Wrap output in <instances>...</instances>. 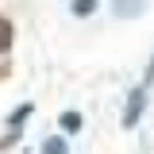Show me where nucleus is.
I'll use <instances>...</instances> for the list:
<instances>
[{"label": "nucleus", "instance_id": "f257e3e1", "mask_svg": "<svg viewBox=\"0 0 154 154\" xmlns=\"http://www.w3.org/2000/svg\"><path fill=\"white\" fill-rule=\"evenodd\" d=\"M143 112H146V85H139V89H131V93H127V108H123V127H135V123L143 119Z\"/></svg>", "mask_w": 154, "mask_h": 154}, {"label": "nucleus", "instance_id": "f03ea898", "mask_svg": "<svg viewBox=\"0 0 154 154\" xmlns=\"http://www.w3.org/2000/svg\"><path fill=\"white\" fill-rule=\"evenodd\" d=\"M146 4L150 0H112V16L116 19H139L146 12Z\"/></svg>", "mask_w": 154, "mask_h": 154}, {"label": "nucleus", "instance_id": "7ed1b4c3", "mask_svg": "<svg viewBox=\"0 0 154 154\" xmlns=\"http://www.w3.org/2000/svg\"><path fill=\"white\" fill-rule=\"evenodd\" d=\"M31 112H35V104H31V100H23V104H16V108H12V116H8V127H23Z\"/></svg>", "mask_w": 154, "mask_h": 154}, {"label": "nucleus", "instance_id": "20e7f679", "mask_svg": "<svg viewBox=\"0 0 154 154\" xmlns=\"http://www.w3.org/2000/svg\"><path fill=\"white\" fill-rule=\"evenodd\" d=\"M38 154H69V143H66L62 135H50V139H42Z\"/></svg>", "mask_w": 154, "mask_h": 154}, {"label": "nucleus", "instance_id": "39448f33", "mask_svg": "<svg viewBox=\"0 0 154 154\" xmlns=\"http://www.w3.org/2000/svg\"><path fill=\"white\" fill-rule=\"evenodd\" d=\"M69 12H73L77 19H89L96 12V0H69Z\"/></svg>", "mask_w": 154, "mask_h": 154}, {"label": "nucleus", "instance_id": "423d86ee", "mask_svg": "<svg viewBox=\"0 0 154 154\" xmlns=\"http://www.w3.org/2000/svg\"><path fill=\"white\" fill-rule=\"evenodd\" d=\"M62 131H66V135H77V131H81V112H73V108L62 112Z\"/></svg>", "mask_w": 154, "mask_h": 154}, {"label": "nucleus", "instance_id": "0eeeda50", "mask_svg": "<svg viewBox=\"0 0 154 154\" xmlns=\"http://www.w3.org/2000/svg\"><path fill=\"white\" fill-rule=\"evenodd\" d=\"M8 46H12V23H8V19L0 16V54H4Z\"/></svg>", "mask_w": 154, "mask_h": 154}, {"label": "nucleus", "instance_id": "6e6552de", "mask_svg": "<svg viewBox=\"0 0 154 154\" xmlns=\"http://www.w3.org/2000/svg\"><path fill=\"white\" fill-rule=\"evenodd\" d=\"M143 85H146V89H150V85H154V62H150V66H146V73H143Z\"/></svg>", "mask_w": 154, "mask_h": 154}]
</instances>
